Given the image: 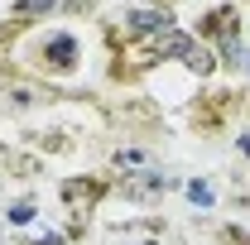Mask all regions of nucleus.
I'll return each instance as SVG.
<instances>
[{
  "label": "nucleus",
  "instance_id": "f257e3e1",
  "mask_svg": "<svg viewBox=\"0 0 250 245\" xmlns=\"http://www.w3.org/2000/svg\"><path fill=\"white\" fill-rule=\"evenodd\" d=\"M125 29L135 39H159L164 29H173V15L168 10H130L125 15Z\"/></svg>",
  "mask_w": 250,
  "mask_h": 245
},
{
  "label": "nucleus",
  "instance_id": "f03ea898",
  "mask_svg": "<svg viewBox=\"0 0 250 245\" xmlns=\"http://www.w3.org/2000/svg\"><path fill=\"white\" fill-rule=\"evenodd\" d=\"M164 187H168V178H159V173H135V178H125V192H130V197H154Z\"/></svg>",
  "mask_w": 250,
  "mask_h": 245
},
{
  "label": "nucleus",
  "instance_id": "7ed1b4c3",
  "mask_svg": "<svg viewBox=\"0 0 250 245\" xmlns=\"http://www.w3.org/2000/svg\"><path fill=\"white\" fill-rule=\"evenodd\" d=\"M183 62L192 67V72H202V77H207V72L217 67V58H212V48H202V43H188V48H183Z\"/></svg>",
  "mask_w": 250,
  "mask_h": 245
},
{
  "label": "nucleus",
  "instance_id": "20e7f679",
  "mask_svg": "<svg viewBox=\"0 0 250 245\" xmlns=\"http://www.w3.org/2000/svg\"><path fill=\"white\" fill-rule=\"evenodd\" d=\"M48 53H53V67H72V62H77V43H72L67 34H58V39L48 43Z\"/></svg>",
  "mask_w": 250,
  "mask_h": 245
},
{
  "label": "nucleus",
  "instance_id": "39448f33",
  "mask_svg": "<svg viewBox=\"0 0 250 245\" xmlns=\"http://www.w3.org/2000/svg\"><path fill=\"white\" fill-rule=\"evenodd\" d=\"M96 192H101V187H87V183H67V187H62V197H67V202H72V207H82V202H87V207H92V202H96Z\"/></svg>",
  "mask_w": 250,
  "mask_h": 245
},
{
  "label": "nucleus",
  "instance_id": "423d86ee",
  "mask_svg": "<svg viewBox=\"0 0 250 245\" xmlns=\"http://www.w3.org/2000/svg\"><path fill=\"white\" fill-rule=\"evenodd\" d=\"M188 197H192L197 207H212V202H217V192H212L207 183H188Z\"/></svg>",
  "mask_w": 250,
  "mask_h": 245
},
{
  "label": "nucleus",
  "instance_id": "0eeeda50",
  "mask_svg": "<svg viewBox=\"0 0 250 245\" xmlns=\"http://www.w3.org/2000/svg\"><path fill=\"white\" fill-rule=\"evenodd\" d=\"M53 5H62V0H20L15 15H43V10H53Z\"/></svg>",
  "mask_w": 250,
  "mask_h": 245
},
{
  "label": "nucleus",
  "instance_id": "6e6552de",
  "mask_svg": "<svg viewBox=\"0 0 250 245\" xmlns=\"http://www.w3.org/2000/svg\"><path fill=\"white\" fill-rule=\"evenodd\" d=\"M34 221V202H15L10 207V226H29Z\"/></svg>",
  "mask_w": 250,
  "mask_h": 245
},
{
  "label": "nucleus",
  "instance_id": "1a4fd4ad",
  "mask_svg": "<svg viewBox=\"0 0 250 245\" xmlns=\"http://www.w3.org/2000/svg\"><path fill=\"white\" fill-rule=\"evenodd\" d=\"M62 241V236H43V241H39V245H58Z\"/></svg>",
  "mask_w": 250,
  "mask_h": 245
},
{
  "label": "nucleus",
  "instance_id": "9d476101",
  "mask_svg": "<svg viewBox=\"0 0 250 245\" xmlns=\"http://www.w3.org/2000/svg\"><path fill=\"white\" fill-rule=\"evenodd\" d=\"M241 149H246V154H250V135H246V140H241Z\"/></svg>",
  "mask_w": 250,
  "mask_h": 245
}]
</instances>
